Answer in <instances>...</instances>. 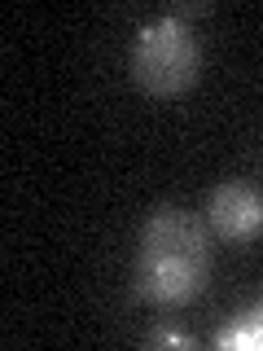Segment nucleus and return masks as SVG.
Listing matches in <instances>:
<instances>
[{
    "label": "nucleus",
    "instance_id": "obj_1",
    "mask_svg": "<svg viewBox=\"0 0 263 351\" xmlns=\"http://www.w3.org/2000/svg\"><path fill=\"white\" fill-rule=\"evenodd\" d=\"M211 250L206 233L180 206H158L149 215L136 250V290L153 303H184L202 290Z\"/></svg>",
    "mask_w": 263,
    "mask_h": 351
},
{
    "label": "nucleus",
    "instance_id": "obj_2",
    "mask_svg": "<svg viewBox=\"0 0 263 351\" xmlns=\"http://www.w3.org/2000/svg\"><path fill=\"white\" fill-rule=\"evenodd\" d=\"M202 49H197L193 27L180 14L149 18L132 44V75L153 97H175L197 80Z\"/></svg>",
    "mask_w": 263,
    "mask_h": 351
},
{
    "label": "nucleus",
    "instance_id": "obj_3",
    "mask_svg": "<svg viewBox=\"0 0 263 351\" xmlns=\"http://www.w3.org/2000/svg\"><path fill=\"white\" fill-rule=\"evenodd\" d=\"M211 224L224 233L228 241H250L263 233V197L250 184H219L211 193Z\"/></svg>",
    "mask_w": 263,
    "mask_h": 351
},
{
    "label": "nucleus",
    "instance_id": "obj_4",
    "mask_svg": "<svg viewBox=\"0 0 263 351\" xmlns=\"http://www.w3.org/2000/svg\"><path fill=\"white\" fill-rule=\"evenodd\" d=\"M219 343H224V347H228V343H263V312H259L246 329H237V334H224Z\"/></svg>",
    "mask_w": 263,
    "mask_h": 351
},
{
    "label": "nucleus",
    "instance_id": "obj_5",
    "mask_svg": "<svg viewBox=\"0 0 263 351\" xmlns=\"http://www.w3.org/2000/svg\"><path fill=\"white\" fill-rule=\"evenodd\" d=\"M153 343H175V347H189V338H184V334H153Z\"/></svg>",
    "mask_w": 263,
    "mask_h": 351
}]
</instances>
